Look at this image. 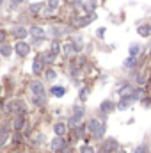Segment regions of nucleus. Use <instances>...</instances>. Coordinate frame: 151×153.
Listing matches in <instances>:
<instances>
[{
	"label": "nucleus",
	"instance_id": "nucleus-2",
	"mask_svg": "<svg viewBox=\"0 0 151 153\" xmlns=\"http://www.w3.org/2000/svg\"><path fill=\"white\" fill-rule=\"evenodd\" d=\"M29 89H30V94H32V102L38 107H43L46 103V89H44L43 82L41 80H32Z\"/></svg>",
	"mask_w": 151,
	"mask_h": 153
},
{
	"label": "nucleus",
	"instance_id": "nucleus-14",
	"mask_svg": "<svg viewBox=\"0 0 151 153\" xmlns=\"http://www.w3.org/2000/svg\"><path fill=\"white\" fill-rule=\"evenodd\" d=\"M39 55H41V59H43V62H44L46 66H48V64H52V62L55 61V57H57L52 50H44V52H41Z\"/></svg>",
	"mask_w": 151,
	"mask_h": 153
},
{
	"label": "nucleus",
	"instance_id": "nucleus-23",
	"mask_svg": "<svg viewBox=\"0 0 151 153\" xmlns=\"http://www.w3.org/2000/svg\"><path fill=\"white\" fill-rule=\"evenodd\" d=\"M50 50H52L55 55H59V53L62 52V46H61V43H59L57 39H53V41H50Z\"/></svg>",
	"mask_w": 151,
	"mask_h": 153
},
{
	"label": "nucleus",
	"instance_id": "nucleus-25",
	"mask_svg": "<svg viewBox=\"0 0 151 153\" xmlns=\"http://www.w3.org/2000/svg\"><path fill=\"white\" fill-rule=\"evenodd\" d=\"M44 78L46 80H55L57 78V71L53 68H44Z\"/></svg>",
	"mask_w": 151,
	"mask_h": 153
},
{
	"label": "nucleus",
	"instance_id": "nucleus-18",
	"mask_svg": "<svg viewBox=\"0 0 151 153\" xmlns=\"http://www.w3.org/2000/svg\"><path fill=\"white\" fill-rule=\"evenodd\" d=\"M93 20H94V14H87V16H84V18H76L75 25L76 27H85V25H89Z\"/></svg>",
	"mask_w": 151,
	"mask_h": 153
},
{
	"label": "nucleus",
	"instance_id": "nucleus-12",
	"mask_svg": "<svg viewBox=\"0 0 151 153\" xmlns=\"http://www.w3.org/2000/svg\"><path fill=\"white\" fill-rule=\"evenodd\" d=\"M137 34L141 38H150L151 36V23H141L137 27Z\"/></svg>",
	"mask_w": 151,
	"mask_h": 153
},
{
	"label": "nucleus",
	"instance_id": "nucleus-31",
	"mask_svg": "<svg viewBox=\"0 0 151 153\" xmlns=\"http://www.w3.org/2000/svg\"><path fill=\"white\" fill-rule=\"evenodd\" d=\"M41 7H43L41 4H32L29 9H30V13H32V14H39V13H41Z\"/></svg>",
	"mask_w": 151,
	"mask_h": 153
},
{
	"label": "nucleus",
	"instance_id": "nucleus-34",
	"mask_svg": "<svg viewBox=\"0 0 151 153\" xmlns=\"http://www.w3.org/2000/svg\"><path fill=\"white\" fill-rule=\"evenodd\" d=\"M141 105H142V107H150L151 105V98L150 96H142V98H141Z\"/></svg>",
	"mask_w": 151,
	"mask_h": 153
},
{
	"label": "nucleus",
	"instance_id": "nucleus-13",
	"mask_svg": "<svg viewBox=\"0 0 151 153\" xmlns=\"http://www.w3.org/2000/svg\"><path fill=\"white\" fill-rule=\"evenodd\" d=\"M44 62H43V59H41V55H38L36 59H34V62H32V71L36 73V75H39L41 71H44Z\"/></svg>",
	"mask_w": 151,
	"mask_h": 153
},
{
	"label": "nucleus",
	"instance_id": "nucleus-5",
	"mask_svg": "<svg viewBox=\"0 0 151 153\" xmlns=\"http://www.w3.org/2000/svg\"><path fill=\"white\" fill-rule=\"evenodd\" d=\"M29 32H30V36H32V43H34V45H39L41 41L46 39V34H44V30H43L41 27H36V25H34V27L29 29Z\"/></svg>",
	"mask_w": 151,
	"mask_h": 153
},
{
	"label": "nucleus",
	"instance_id": "nucleus-37",
	"mask_svg": "<svg viewBox=\"0 0 151 153\" xmlns=\"http://www.w3.org/2000/svg\"><path fill=\"white\" fill-rule=\"evenodd\" d=\"M43 141H44V137H43V135H41V134H38V139H36V137H34V139H32V143H34V144H41V143H43Z\"/></svg>",
	"mask_w": 151,
	"mask_h": 153
},
{
	"label": "nucleus",
	"instance_id": "nucleus-32",
	"mask_svg": "<svg viewBox=\"0 0 151 153\" xmlns=\"http://www.w3.org/2000/svg\"><path fill=\"white\" fill-rule=\"evenodd\" d=\"M80 153H96V152H94V148H93L91 144H84V146L80 148Z\"/></svg>",
	"mask_w": 151,
	"mask_h": 153
},
{
	"label": "nucleus",
	"instance_id": "nucleus-39",
	"mask_svg": "<svg viewBox=\"0 0 151 153\" xmlns=\"http://www.w3.org/2000/svg\"><path fill=\"white\" fill-rule=\"evenodd\" d=\"M96 34H98V38H103V36H105V29H103V27H101V29H98V30H96Z\"/></svg>",
	"mask_w": 151,
	"mask_h": 153
},
{
	"label": "nucleus",
	"instance_id": "nucleus-27",
	"mask_svg": "<svg viewBox=\"0 0 151 153\" xmlns=\"http://www.w3.org/2000/svg\"><path fill=\"white\" fill-rule=\"evenodd\" d=\"M94 7H96V2H93V0H89V2H85V4H84V11H85V13H89V14L94 11Z\"/></svg>",
	"mask_w": 151,
	"mask_h": 153
},
{
	"label": "nucleus",
	"instance_id": "nucleus-26",
	"mask_svg": "<svg viewBox=\"0 0 151 153\" xmlns=\"http://www.w3.org/2000/svg\"><path fill=\"white\" fill-rule=\"evenodd\" d=\"M142 96H146V94H144V89H142V87H137V89H133V93H132V98H133L135 102H139V100H141Z\"/></svg>",
	"mask_w": 151,
	"mask_h": 153
},
{
	"label": "nucleus",
	"instance_id": "nucleus-42",
	"mask_svg": "<svg viewBox=\"0 0 151 153\" xmlns=\"http://www.w3.org/2000/svg\"><path fill=\"white\" fill-rule=\"evenodd\" d=\"M4 107H5V105H4V102H2V100H0V112H2V111H4Z\"/></svg>",
	"mask_w": 151,
	"mask_h": 153
},
{
	"label": "nucleus",
	"instance_id": "nucleus-29",
	"mask_svg": "<svg viewBox=\"0 0 151 153\" xmlns=\"http://www.w3.org/2000/svg\"><path fill=\"white\" fill-rule=\"evenodd\" d=\"M133 153H150V146H148V144H139V146L133 150Z\"/></svg>",
	"mask_w": 151,
	"mask_h": 153
},
{
	"label": "nucleus",
	"instance_id": "nucleus-19",
	"mask_svg": "<svg viewBox=\"0 0 151 153\" xmlns=\"http://www.w3.org/2000/svg\"><path fill=\"white\" fill-rule=\"evenodd\" d=\"M13 50H14V46H11L9 43H2V45H0V55H2V57H11Z\"/></svg>",
	"mask_w": 151,
	"mask_h": 153
},
{
	"label": "nucleus",
	"instance_id": "nucleus-24",
	"mask_svg": "<svg viewBox=\"0 0 151 153\" xmlns=\"http://www.w3.org/2000/svg\"><path fill=\"white\" fill-rule=\"evenodd\" d=\"M84 114H85V107H84V105H75V107H73V116H75V117L82 119Z\"/></svg>",
	"mask_w": 151,
	"mask_h": 153
},
{
	"label": "nucleus",
	"instance_id": "nucleus-22",
	"mask_svg": "<svg viewBox=\"0 0 151 153\" xmlns=\"http://www.w3.org/2000/svg\"><path fill=\"white\" fill-rule=\"evenodd\" d=\"M62 52H64V55H71L73 52H76L75 43H64L62 45Z\"/></svg>",
	"mask_w": 151,
	"mask_h": 153
},
{
	"label": "nucleus",
	"instance_id": "nucleus-38",
	"mask_svg": "<svg viewBox=\"0 0 151 153\" xmlns=\"http://www.w3.org/2000/svg\"><path fill=\"white\" fill-rule=\"evenodd\" d=\"M20 141H23V135H21V132H16V135H14V143L18 144Z\"/></svg>",
	"mask_w": 151,
	"mask_h": 153
},
{
	"label": "nucleus",
	"instance_id": "nucleus-40",
	"mask_svg": "<svg viewBox=\"0 0 151 153\" xmlns=\"http://www.w3.org/2000/svg\"><path fill=\"white\" fill-rule=\"evenodd\" d=\"M98 153H112V152H109V150H107L105 146H101V150H100V152H98Z\"/></svg>",
	"mask_w": 151,
	"mask_h": 153
},
{
	"label": "nucleus",
	"instance_id": "nucleus-41",
	"mask_svg": "<svg viewBox=\"0 0 151 153\" xmlns=\"http://www.w3.org/2000/svg\"><path fill=\"white\" fill-rule=\"evenodd\" d=\"M59 153H73V152H71L70 148H64V150H61V152H59Z\"/></svg>",
	"mask_w": 151,
	"mask_h": 153
},
{
	"label": "nucleus",
	"instance_id": "nucleus-30",
	"mask_svg": "<svg viewBox=\"0 0 151 153\" xmlns=\"http://www.w3.org/2000/svg\"><path fill=\"white\" fill-rule=\"evenodd\" d=\"M87 96H89V87H82V89H80V100L85 102Z\"/></svg>",
	"mask_w": 151,
	"mask_h": 153
},
{
	"label": "nucleus",
	"instance_id": "nucleus-10",
	"mask_svg": "<svg viewBox=\"0 0 151 153\" xmlns=\"http://www.w3.org/2000/svg\"><path fill=\"white\" fill-rule=\"evenodd\" d=\"M114 109H117V105L114 103L112 100H103V102H101V105H100V111H101V112H105V114H110Z\"/></svg>",
	"mask_w": 151,
	"mask_h": 153
},
{
	"label": "nucleus",
	"instance_id": "nucleus-15",
	"mask_svg": "<svg viewBox=\"0 0 151 153\" xmlns=\"http://www.w3.org/2000/svg\"><path fill=\"white\" fill-rule=\"evenodd\" d=\"M7 141H9V128L7 125H0V148L5 146Z\"/></svg>",
	"mask_w": 151,
	"mask_h": 153
},
{
	"label": "nucleus",
	"instance_id": "nucleus-9",
	"mask_svg": "<svg viewBox=\"0 0 151 153\" xmlns=\"http://www.w3.org/2000/svg\"><path fill=\"white\" fill-rule=\"evenodd\" d=\"M133 103H135V100L132 98V94H130V96H121V100H119V103H117V109H119V111H126V109H130Z\"/></svg>",
	"mask_w": 151,
	"mask_h": 153
},
{
	"label": "nucleus",
	"instance_id": "nucleus-7",
	"mask_svg": "<svg viewBox=\"0 0 151 153\" xmlns=\"http://www.w3.org/2000/svg\"><path fill=\"white\" fill-rule=\"evenodd\" d=\"M25 125H27L25 114H16L13 117V128H14V132H23Z\"/></svg>",
	"mask_w": 151,
	"mask_h": 153
},
{
	"label": "nucleus",
	"instance_id": "nucleus-35",
	"mask_svg": "<svg viewBox=\"0 0 151 153\" xmlns=\"http://www.w3.org/2000/svg\"><path fill=\"white\" fill-rule=\"evenodd\" d=\"M23 2H25V0H11V2H9V5H11V9H16V7H18V5H21Z\"/></svg>",
	"mask_w": 151,
	"mask_h": 153
},
{
	"label": "nucleus",
	"instance_id": "nucleus-28",
	"mask_svg": "<svg viewBox=\"0 0 151 153\" xmlns=\"http://www.w3.org/2000/svg\"><path fill=\"white\" fill-rule=\"evenodd\" d=\"M137 66V57H130L128 55V59L124 61V68H135Z\"/></svg>",
	"mask_w": 151,
	"mask_h": 153
},
{
	"label": "nucleus",
	"instance_id": "nucleus-20",
	"mask_svg": "<svg viewBox=\"0 0 151 153\" xmlns=\"http://www.w3.org/2000/svg\"><path fill=\"white\" fill-rule=\"evenodd\" d=\"M139 53H141V45L132 43L130 48H128V55H130V57H139Z\"/></svg>",
	"mask_w": 151,
	"mask_h": 153
},
{
	"label": "nucleus",
	"instance_id": "nucleus-1",
	"mask_svg": "<svg viewBox=\"0 0 151 153\" xmlns=\"http://www.w3.org/2000/svg\"><path fill=\"white\" fill-rule=\"evenodd\" d=\"M85 126H87V134H89V137H93L94 141H101V139H103L107 126H105V123H103L101 119L93 117V119H89V121H87V125H85Z\"/></svg>",
	"mask_w": 151,
	"mask_h": 153
},
{
	"label": "nucleus",
	"instance_id": "nucleus-3",
	"mask_svg": "<svg viewBox=\"0 0 151 153\" xmlns=\"http://www.w3.org/2000/svg\"><path fill=\"white\" fill-rule=\"evenodd\" d=\"M25 111H27V107H25V102L23 100H20V98H14V100H11L9 103H7V112L9 114H25Z\"/></svg>",
	"mask_w": 151,
	"mask_h": 153
},
{
	"label": "nucleus",
	"instance_id": "nucleus-8",
	"mask_svg": "<svg viewBox=\"0 0 151 153\" xmlns=\"http://www.w3.org/2000/svg\"><path fill=\"white\" fill-rule=\"evenodd\" d=\"M11 34L20 41V39H25L30 32H29V29H25V27H21V25H16V27H13V29H11Z\"/></svg>",
	"mask_w": 151,
	"mask_h": 153
},
{
	"label": "nucleus",
	"instance_id": "nucleus-6",
	"mask_svg": "<svg viewBox=\"0 0 151 153\" xmlns=\"http://www.w3.org/2000/svg\"><path fill=\"white\" fill-rule=\"evenodd\" d=\"M14 52L20 55V57H27L30 53V45L25 41V39H20L16 45H14Z\"/></svg>",
	"mask_w": 151,
	"mask_h": 153
},
{
	"label": "nucleus",
	"instance_id": "nucleus-17",
	"mask_svg": "<svg viewBox=\"0 0 151 153\" xmlns=\"http://www.w3.org/2000/svg\"><path fill=\"white\" fill-rule=\"evenodd\" d=\"M101 146H105L109 152H112V153L119 150V144H117V141H115V139H112V137H109V139H107V141H105Z\"/></svg>",
	"mask_w": 151,
	"mask_h": 153
},
{
	"label": "nucleus",
	"instance_id": "nucleus-16",
	"mask_svg": "<svg viewBox=\"0 0 151 153\" xmlns=\"http://www.w3.org/2000/svg\"><path fill=\"white\" fill-rule=\"evenodd\" d=\"M66 93H68V91H66V87H62V85H53V87H50V94L55 96V98H62Z\"/></svg>",
	"mask_w": 151,
	"mask_h": 153
},
{
	"label": "nucleus",
	"instance_id": "nucleus-11",
	"mask_svg": "<svg viewBox=\"0 0 151 153\" xmlns=\"http://www.w3.org/2000/svg\"><path fill=\"white\" fill-rule=\"evenodd\" d=\"M66 132H68V125L64 123V121H57L55 125H53V134L55 135H66Z\"/></svg>",
	"mask_w": 151,
	"mask_h": 153
},
{
	"label": "nucleus",
	"instance_id": "nucleus-4",
	"mask_svg": "<svg viewBox=\"0 0 151 153\" xmlns=\"http://www.w3.org/2000/svg\"><path fill=\"white\" fill-rule=\"evenodd\" d=\"M64 148H66V139H64L62 135H55V137L50 141V152L59 153L61 150H64Z\"/></svg>",
	"mask_w": 151,
	"mask_h": 153
},
{
	"label": "nucleus",
	"instance_id": "nucleus-33",
	"mask_svg": "<svg viewBox=\"0 0 151 153\" xmlns=\"http://www.w3.org/2000/svg\"><path fill=\"white\" fill-rule=\"evenodd\" d=\"M59 5H61V0H48V7H50V9H53V11H55Z\"/></svg>",
	"mask_w": 151,
	"mask_h": 153
},
{
	"label": "nucleus",
	"instance_id": "nucleus-36",
	"mask_svg": "<svg viewBox=\"0 0 151 153\" xmlns=\"http://www.w3.org/2000/svg\"><path fill=\"white\" fill-rule=\"evenodd\" d=\"M5 38H7V32H5L4 29H0V45L5 43Z\"/></svg>",
	"mask_w": 151,
	"mask_h": 153
},
{
	"label": "nucleus",
	"instance_id": "nucleus-44",
	"mask_svg": "<svg viewBox=\"0 0 151 153\" xmlns=\"http://www.w3.org/2000/svg\"><path fill=\"white\" fill-rule=\"evenodd\" d=\"M2 4H4V0H0V5H2Z\"/></svg>",
	"mask_w": 151,
	"mask_h": 153
},
{
	"label": "nucleus",
	"instance_id": "nucleus-21",
	"mask_svg": "<svg viewBox=\"0 0 151 153\" xmlns=\"http://www.w3.org/2000/svg\"><path fill=\"white\" fill-rule=\"evenodd\" d=\"M117 93H119V98H121V96H130V94L133 93V87H132L130 84H126V85L119 87V91H117Z\"/></svg>",
	"mask_w": 151,
	"mask_h": 153
},
{
	"label": "nucleus",
	"instance_id": "nucleus-43",
	"mask_svg": "<svg viewBox=\"0 0 151 153\" xmlns=\"http://www.w3.org/2000/svg\"><path fill=\"white\" fill-rule=\"evenodd\" d=\"M114 153H126L124 150H117V152H114Z\"/></svg>",
	"mask_w": 151,
	"mask_h": 153
}]
</instances>
